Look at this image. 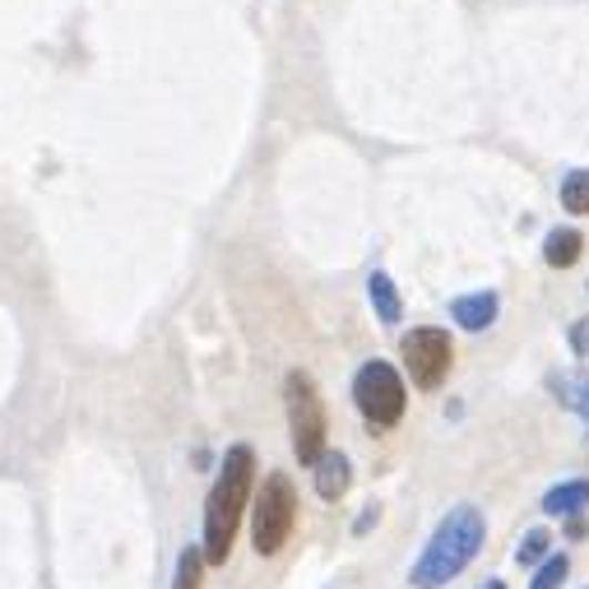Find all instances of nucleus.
Returning a JSON list of instances; mask_svg holds the SVG:
<instances>
[{
  "mask_svg": "<svg viewBox=\"0 0 589 589\" xmlns=\"http://www.w3.org/2000/svg\"><path fill=\"white\" fill-rule=\"evenodd\" d=\"M589 506V478H571V483H557L552 492H544V516H580Z\"/></svg>",
  "mask_w": 589,
  "mask_h": 589,
  "instance_id": "nucleus-9",
  "label": "nucleus"
},
{
  "mask_svg": "<svg viewBox=\"0 0 589 589\" xmlns=\"http://www.w3.org/2000/svg\"><path fill=\"white\" fill-rule=\"evenodd\" d=\"M567 534H571V539H585V534H589V525H585L580 516H571V525H567Z\"/></svg>",
  "mask_w": 589,
  "mask_h": 589,
  "instance_id": "nucleus-18",
  "label": "nucleus"
},
{
  "mask_svg": "<svg viewBox=\"0 0 589 589\" xmlns=\"http://www.w3.org/2000/svg\"><path fill=\"white\" fill-rule=\"evenodd\" d=\"M548 548H552V534L548 529H529L525 534V544H520V567H539V561L548 557Z\"/></svg>",
  "mask_w": 589,
  "mask_h": 589,
  "instance_id": "nucleus-14",
  "label": "nucleus"
},
{
  "mask_svg": "<svg viewBox=\"0 0 589 589\" xmlns=\"http://www.w3.org/2000/svg\"><path fill=\"white\" fill-rule=\"evenodd\" d=\"M478 589H506V585H501V580H483Z\"/></svg>",
  "mask_w": 589,
  "mask_h": 589,
  "instance_id": "nucleus-20",
  "label": "nucleus"
},
{
  "mask_svg": "<svg viewBox=\"0 0 589 589\" xmlns=\"http://www.w3.org/2000/svg\"><path fill=\"white\" fill-rule=\"evenodd\" d=\"M552 390L561 395V404L576 408V414L589 423V372H576V376H557Z\"/></svg>",
  "mask_w": 589,
  "mask_h": 589,
  "instance_id": "nucleus-12",
  "label": "nucleus"
},
{
  "mask_svg": "<svg viewBox=\"0 0 589 589\" xmlns=\"http://www.w3.org/2000/svg\"><path fill=\"white\" fill-rule=\"evenodd\" d=\"M571 348L585 357L589 353V321H580V325H571Z\"/></svg>",
  "mask_w": 589,
  "mask_h": 589,
  "instance_id": "nucleus-17",
  "label": "nucleus"
},
{
  "mask_svg": "<svg viewBox=\"0 0 589 589\" xmlns=\"http://www.w3.org/2000/svg\"><path fill=\"white\" fill-rule=\"evenodd\" d=\"M567 571H571V561L561 557V552H552V557H544V571L534 576V585H529V589H557L561 580H567Z\"/></svg>",
  "mask_w": 589,
  "mask_h": 589,
  "instance_id": "nucleus-16",
  "label": "nucleus"
},
{
  "mask_svg": "<svg viewBox=\"0 0 589 589\" xmlns=\"http://www.w3.org/2000/svg\"><path fill=\"white\" fill-rule=\"evenodd\" d=\"M353 399L376 431H386L404 418V380L390 363H380V357L363 363V372H357V380H353Z\"/></svg>",
  "mask_w": 589,
  "mask_h": 589,
  "instance_id": "nucleus-5",
  "label": "nucleus"
},
{
  "mask_svg": "<svg viewBox=\"0 0 589 589\" xmlns=\"http://www.w3.org/2000/svg\"><path fill=\"white\" fill-rule=\"evenodd\" d=\"M483 539H488L483 510L478 506H455L450 516L437 525V534L427 539L423 557L414 561V571H408L414 589H441V585H450L483 552Z\"/></svg>",
  "mask_w": 589,
  "mask_h": 589,
  "instance_id": "nucleus-2",
  "label": "nucleus"
},
{
  "mask_svg": "<svg viewBox=\"0 0 589 589\" xmlns=\"http://www.w3.org/2000/svg\"><path fill=\"white\" fill-rule=\"evenodd\" d=\"M450 363H455V348H450L446 329L423 325V329H408L404 335V367H408V376H414V386L437 390L450 376Z\"/></svg>",
  "mask_w": 589,
  "mask_h": 589,
  "instance_id": "nucleus-6",
  "label": "nucleus"
},
{
  "mask_svg": "<svg viewBox=\"0 0 589 589\" xmlns=\"http://www.w3.org/2000/svg\"><path fill=\"white\" fill-rule=\"evenodd\" d=\"M367 293H372V306H376V321H380V325H395L404 306H399V293H395V284H390V274L376 270V274L367 278Z\"/></svg>",
  "mask_w": 589,
  "mask_h": 589,
  "instance_id": "nucleus-11",
  "label": "nucleus"
},
{
  "mask_svg": "<svg viewBox=\"0 0 589 589\" xmlns=\"http://www.w3.org/2000/svg\"><path fill=\"white\" fill-rule=\"evenodd\" d=\"M284 404H288V427H293V450L302 465H316L325 455V404L316 380L306 372H288L284 380Z\"/></svg>",
  "mask_w": 589,
  "mask_h": 589,
  "instance_id": "nucleus-4",
  "label": "nucleus"
},
{
  "mask_svg": "<svg viewBox=\"0 0 589 589\" xmlns=\"http://www.w3.org/2000/svg\"><path fill=\"white\" fill-rule=\"evenodd\" d=\"M293 520H297V492L288 474H270L265 488L255 492V516H251V544L261 557H274L278 548L288 544L293 534Z\"/></svg>",
  "mask_w": 589,
  "mask_h": 589,
  "instance_id": "nucleus-3",
  "label": "nucleus"
},
{
  "mask_svg": "<svg viewBox=\"0 0 589 589\" xmlns=\"http://www.w3.org/2000/svg\"><path fill=\"white\" fill-rule=\"evenodd\" d=\"M200 576H204V552L186 548L182 561H176V589H200Z\"/></svg>",
  "mask_w": 589,
  "mask_h": 589,
  "instance_id": "nucleus-15",
  "label": "nucleus"
},
{
  "mask_svg": "<svg viewBox=\"0 0 589 589\" xmlns=\"http://www.w3.org/2000/svg\"><path fill=\"white\" fill-rule=\"evenodd\" d=\"M251 478H255V450L251 446H233L223 455V469L210 488V501H204V561L210 567H223L227 552H233V539L242 529L246 516V497H251Z\"/></svg>",
  "mask_w": 589,
  "mask_h": 589,
  "instance_id": "nucleus-1",
  "label": "nucleus"
},
{
  "mask_svg": "<svg viewBox=\"0 0 589 589\" xmlns=\"http://www.w3.org/2000/svg\"><path fill=\"white\" fill-rule=\"evenodd\" d=\"M497 312H501L497 293H469V297H455V306H450L455 325H459V329H469V335L488 329V325L497 321Z\"/></svg>",
  "mask_w": 589,
  "mask_h": 589,
  "instance_id": "nucleus-8",
  "label": "nucleus"
},
{
  "mask_svg": "<svg viewBox=\"0 0 589 589\" xmlns=\"http://www.w3.org/2000/svg\"><path fill=\"white\" fill-rule=\"evenodd\" d=\"M580 251H585V237L576 233V227H552L548 242H544V261L552 270H571L580 261Z\"/></svg>",
  "mask_w": 589,
  "mask_h": 589,
  "instance_id": "nucleus-10",
  "label": "nucleus"
},
{
  "mask_svg": "<svg viewBox=\"0 0 589 589\" xmlns=\"http://www.w3.org/2000/svg\"><path fill=\"white\" fill-rule=\"evenodd\" d=\"M312 469H316V497H321V501H339V497L348 492L353 465H348V455H344V450H325Z\"/></svg>",
  "mask_w": 589,
  "mask_h": 589,
  "instance_id": "nucleus-7",
  "label": "nucleus"
},
{
  "mask_svg": "<svg viewBox=\"0 0 589 589\" xmlns=\"http://www.w3.org/2000/svg\"><path fill=\"white\" fill-rule=\"evenodd\" d=\"M561 210H567V214H589V167L571 172L567 182H561Z\"/></svg>",
  "mask_w": 589,
  "mask_h": 589,
  "instance_id": "nucleus-13",
  "label": "nucleus"
},
{
  "mask_svg": "<svg viewBox=\"0 0 589 589\" xmlns=\"http://www.w3.org/2000/svg\"><path fill=\"white\" fill-rule=\"evenodd\" d=\"M372 525H376V506H367V516H363V520H357V525H353V529H357V534H367V529H372Z\"/></svg>",
  "mask_w": 589,
  "mask_h": 589,
  "instance_id": "nucleus-19",
  "label": "nucleus"
}]
</instances>
